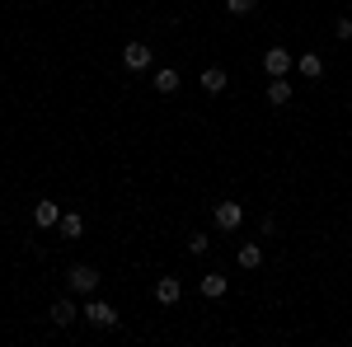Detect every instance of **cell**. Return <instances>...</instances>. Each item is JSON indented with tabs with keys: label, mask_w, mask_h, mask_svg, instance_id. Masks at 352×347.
<instances>
[{
	"label": "cell",
	"mask_w": 352,
	"mask_h": 347,
	"mask_svg": "<svg viewBox=\"0 0 352 347\" xmlns=\"http://www.w3.org/2000/svg\"><path fill=\"white\" fill-rule=\"evenodd\" d=\"M80 320H85V324H94V328H118V324H122V315L113 310L109 300H94V295H85Z\"/></svg>",
	"instance_id": "cell-1"
},
{
	"label": "cell",
	"mask_w": 352,
	"mask_h": 347,
	"mask_svg": "<svg viewBox=\"0 0 352 347\" xmlns=\"http://www.w3.org/2000/svg\"><path fill=\"white\" fill-rule=\"evenodd\" d=\"M99 267H89V263H76V267H66V287H71V295H94L99 291Z\"/></svg>",
	"instance_id": "cell-2"
},
{
	"label": "cell",
	"mask_w": 352,
	"mask_h": 347,
	"mask_svg": "<svg viewBox=\"0 0 352 347\" xmlns=\"http://www.w3.org/2000/svg\"><path fill=\"white\" fill-rule=\"evenodd\" d=\"M212 221H217V230H221V235H235V230L244 225V207H240V202H217Z\"/></svg>",
	"instance_id": "cell-3"
},
{
	"label": "cell",
	"mask_w": 352,
	"mask_h": 347,
	"mask_svg": "<svg viewBox=\"0 0 352 347\" xmlns=\"http://www.w3.org/2000/svg\"><path fill=\"white\" fill-rule=\"evenodd\" d=\"M263 71H268V80H272V76H292V71H296V52H287V47H268V52H263Z\"/></svg>",
	"instance_id": "cell-4"
},
{
	"label": "cell",
	"mask_w": 352,
	"mask_h": 347,
	"mask_svg": "<svg viewBox=\"0 0 352 347\" xmlns=\"http://www.w3.org/2000/svg\"><path fill=\"white\" fill-rule=\"evenodd\" d=\"M151 61H155V52H151L146 43H127V47H122V66H127V71H151Z\"/></svg>",
	"instance_id": "cell-5"
},
{
	"label": "cell",
	"mask_w": 352,
	"mask_h": 347,
	"mask_svg": "<svg viewBox=\"0 0 352 347\" xmlns=\"http://www.w3.org/2000/svg\"><path fill=\"white\" fill-rule=\"evenodd\" d=\"M56 221H61V202H52V197L33 202V225H38V230H52Z\"/></svg>",
	"instance_id": "cell-6"
},
{
	"label": "cell",
	"mask_w": 352,
	"mask_h": 347,
	"mask_svg": "<svg viewBox=\"0 0 352 347\" xmlns=\"http://www.w3.org/2000/svg\"><path fill=\"white\" fill-rule=\"evenodd\" d=\"M151 295H155V300H160L164 310H169V305H179V300H184V282H179V277H160Z\"/></svg>",
	"instance_id": "cell-7"
},
{
	"label": "cell",
	"mask_w": 352,
	"mask_h": 347,
	"mask_svg": "<svg viewBox=\"0 0 352 347\" xmlns=\"http://www.w3.org/2000/svg\"><path fill=\"white\" fill-rule=\"evenodd\" d=\"M296 76L300 80H324V56L320 52H300L296 56Z\"/></svg>",
	"instance_id": "cell-8"
},
{
	"label": "cell",
	"mask_w": 352,
	"mask_h": 347,
	"mask_svg": "<svg viewBox=\"0 0 352 347\" xmlns=\"http://www.w3.org/2000/svg\"><path fill=\"white\" fill-rule=\"evenodd\" d=\"M263 94H268V104H272V108H282V104H292V94H296V85L287 80V76H272Z\"/></svg>",
	"instance_id": "cell-9"
},
{
	"label": "cell",
	"mask_w": 352,
	"mask_h": 347,
	"mask_svg": "<svg viewBox=\"0 0 352 347\" xmlns=\"http://www.w3.org/2000/svg\"><path fill=\"white\" fill-rule=\"evenodd\" d=\"M76 320H80V310H76V300H71V295L52 300V324H56V328H71Z\"/></svg>",
	"instance_id": "cell-10"
},
{
	"label": "cell",
	"mask_w": 352,
	"mask_h": 347,
	"mask_svg": "<svg viewBox=\"0 0 352 347\" xmlns=\"http://www.w3.org/2000/svg\"><path fill=\"white\" fill-rule=\"evenodd\" d=\"M235 258H240V267H244V272H258V267H263V249H258L254 240H244L240 249H235Z\"/></svg>",
	"instance_id": "cell-11"
},
{
	"label": "cell",
	"mask_w": 352,
	"mask_h": 347,
	"mask_svg": "<svg viewBox=\"0 0 352 347\" xmlns=\"http://www.w3.org/2000/svg\"><path fill=\"white\" fill-rule=\"evenodd\" d=\"M179 71H174V66H160V71H155V76H151V89H160V94H179Z\"/></svg>",
	"instance_id": "cell-12"
},
{
	"label": "cell",
	"mask_w": 352,
	"mask_h": 347,
	"mask_svg": "<svg viewBox=\"0 0 352 347\" xmlns=\"http://www.w3.org/2000/svg\"><path fill=\"white\" fill-rule=\"evenodd\" d=\"M226 291H230V277H226V272H207V277H202V295H207V300H221Z\"/></svg>",
	"instance_id": "cell-13"
},
{
	"label": "cell",
	"mask_w": 352,
	"mask_h": 347,
	"mask_svg": "<svg viewBox=\"0 0 352 347\" xmlns=\"http://www.w3.org/2000/svg\"><path fill=\"white\" fill-rule=\"evenodd\" d=\"M56 230H61L66 240H80V235H85V216H80V212H61Z\"/></svg>",
	"instance_id": "cell-14"
},
{
	"label": "cell",
	"mask_w": 352,
	"mask_h": 347,
	"mask_svg": "<svg viewBox=\"0 0 352 347\" xmlns=\"http://www.w3.org/2000/svg\"><path fill=\"white\" fill-rule=\"evenodd\" d=\"M226 85H230V76H226L221 66H207V71H202V89H207V94H226Z\"/></svg>",
	"instance_id": "cell-15"
},
{
	"label": "cell",
	"mask_w": 352,
	"mask_h": 347,
	"mask_svg": "<svg viewBox=\"0 0 352 347\" xmlns=\"http://www.w3.org/2000/svg\"><path fill=\"white\" fill-rule=\"evenodd\" d=\"M207 249H212V240H207V235H202V230H197V235H188V254H197V258H202V254H207Z\"/></svg>",
	"instance_id": "cell-16"
},
{
	"label": "cell",
	"mask_w": 352,
	"mask_h": 347,
	"mask_svg": "<svg viewBox=\"0 0 352 347\" xmlns=\"http://www.w3.org/2000/svg\"><path fill=\"white\" fill-rule=\"evenodd\" d=\"M226 10H230V14H254L258 0H226Z\"/></svg>",
	"instance_id": "cell-17"
},
{
	"label": "cell",
	"mask_w": 352,
	"mask_h": 347,
	"mask_svg": "<svg viewBox=\"0 0 352 347\" xmlns=\"http://www.w3.org/2000/svg\"><path fill=\"white\" fill-rule=\"evenodd\" d=\"M333 38H338V43H352V19H348V14L333 24Z\"/></svg>",
	"instance_id": "cell-18"
}]
</instances>
